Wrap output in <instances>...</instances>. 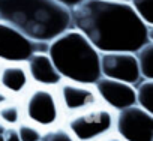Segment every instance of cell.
<instances>
[{"mask_svg":"<svg viewBox=\"0 0 153 141\" xmlns=\"http://www.w3.org/2000/svg\"><path fill=\"white\" fill-rule=\"evenodd\" d=\"M71 23L99 53H135L153 42V26H147L126 2L83 0L71 9Z\"/></svg>","mask_w":153,"mask_h":141,"instance_id":"cell-1","label":"cell"},{"mask_svg":"<svg viewBox=\"0 0 153 141\" xmlns=\"http://www.w3.org/2000/svg\"><path fill=\"white\" fill-rule=\"evenodd\" d=\"M0 21L47 44L72 27L71 9L54 0H0Z\"/></svg>","mask_w":153,"mask_h":141,"instance_id":"cell-2","label":"cell"},{"mask_svg":"<svg viewBox=\"0 0 153 141\" xmlns=\"http://www.w3.org/2000/svg\"><path fill=\"white\" fill-rule=\"evenodd\" d=\"M47 54L62 78L76 84H95L101 75V53L76 29L71 27L47 45Z\"/></svg>","mask_w":153,"mask_h":141,"instance_id":"cell-3","label":"cell"},{"mask_svg":"<svg viewBox=\"0 0 153 141\" xmlns=\"http://www.w3.org/2000/svg\"><path fill=\"white\" fill-rule=\"evenodd\" d=\"M47 42H38L26 36L11 24L0 21V60L6 63H26L36 51H47Z\"/></svg>","mask_w":153,"mask_h":141,"instance_id":"cell-4","label":"cell"},{"mask_svg":"<svg viewBox=\"0 0 153 141\" xmlns=\"http://www.w3.org/2000/svg\"><path fill=\"white\" fill-rule=\"evenodd\" d=\"M101 75L132 86L143 80L135 53L128 51L101 53Z\"/></svg>","mask_w":153,"mask_h":141,"instance_id":"cell-5","label":"cell"},{"mask_svg":"<svg viewBox=\"0 0 153 141\" xmlns=\"http://www.w3.org/2000/svg\"><path fill=\"white\" fill-rule=\"evenodd\" d=\"M117 131L126 141H153V116L141 107L120 110Z\"/></svg>","mask_w":153,"mask_h":141,"instance_id":"cell-6","label":"cell"},{"mask_svg":"<svg viewBox=\"0 0 153 141\" xmlns=\"http://www.w3.org/2000/svg\"><path fill=\"white\" fill-rule=\"evenodd\" d=\"M111 125H113V116L105 110H98L75 117L74 120H71L69 128L78 140L89 141L105 134L111 128Z\"/></svg>","mask_w":153,"mask_h":141,"instance_id":"cell-7","label":"cell"},{"mask_svg":"<svg viewBox=\"0 0 153 141\" xmlns=\"http://www.w3.org/2000/svg\"><path fill=\"white\" fill-rule=\"evenodd\" d=\"M95 86L99 96L116 110H123L137 104L135 89L132 84L107 78V77H101L95 83Z\"/></svg>","mask_w":153,"mask_h":141,"instance_id":"cell-8","label":"cell"},{"mask_svg":"<svg viewBox=\"0 0 153 141\" xmlns=\"http://www.w3.org/2000/svg\"><path fill=\"white\" fill-rule=\"evenodd\" d=\"M27 116L39 125H51L57 119V105L51 92L35 90L27 101Z\"/></svg>","mask_w":153,"mask_h":141,"instance_id":"cell-9","label":"cell"},{"mask_svg":"<svg viewBox=\"0 0 153 141\" xmlns=\"http://www.w3.org/2000/svg\"><path fill=\"white\" fill-rule=\"evenodd\" d=\"M27 72L33 81L44 86H56L62 81L60 74L53 65L47 51H36L27 60Z\"/></svg>","mask_w":153,"mask_h":141,"instance_id":"cell-10","label":"cell"},{"mask_svg":"<svg viewBox=\"0 0 153 141\" xmlns=\"http://www.w3.org/2000/svg\"><path fill=\"white\" fill-rule=\"evenodd\" d=\"M29 83V72L27 69L18 63H9L0 69V84L3 89L20 93L26 89Z\"/></svg>","mask_w":153,"mask_h":141,"instance_id":"cell-11","label":"cell"},{"mask_svg":"<svg viewBox=\"0 0 153 141\" xmlns=\"http://www.w3.org/2000/svg\"><path fill=\"white\" fill-rule=\"evenodd\" d=\"M62 99L66 105V108L69 110H78V108H84L87 105L95 104L96 98L95 93L86 87H83V84H63L62 86Z\"/></svg>","mask_w":153,"mask_h":141,"instance_id":"cell-12","label":"cell"},{"mask_svg":"<svg viewBox=\"0 0 153 141\" xmlns=\"http://www.w3.org/2000/svg\"><path fill=\"white\" fill-rule=\"evenodd\" d=\"M135 57L143 80H153V42H149L135 51Z\"/></svg>","mask_w":153,"mask_h":141,"instance_id":"cell-13","label":"cell"},{"mask_svg":"<svg viewBox=\"0 0 153 141\" xmlns=\"http://www.w3.org/2000/svg\"><path fill=\"white\" fill-rule=\"evenodd\" d=\"M135 99L143 110L153 113V80H141L137 84Z\"/></svg>","mask_w":153,"mask_h":141,"instance_id":"cell-14","label":"cell"},{"mask_svg":"<svg viewBox=\"0 0 153 141\" xmlns=\"http://www.w3.org/2000/svg\"><path fill=\"white\" fill-rule=\"evenodd\" d=\"M129 5L147 26H153V0H129Z\"/></svg>","mask_w":153,"mask_h":141,"instance_id":"cell-15","label":"cell"},{"mask_svg":"<svg viewBox=\"0 0 153 141\" xmlns=\"http://www.w3.org/2000/svg\"><path fill=\"white\" fill-rule=\"evenodd\" d=\"M0 117H2L6 123H17L20 119V111L15 105H9L0 110Z\"/></svg>","mask_w":153,"mask_h":141,"instance_id":"cell-16","label":"cell"},{"mask_svg":"<svg viewBox=\"0 0 153 141\" xmlns=\"http://www.w3.org/2000/svg\"><path fill=\"white\" fill-rule=\"evenodd\" d=\"M21 141H41V134L32 126H21L18 129Z\"/></svg>","mask_w":153,"mask_h":141,"instance_id":"cell-17","label":"cell"},{"mask_svg":"<svg viewBox=\"0 0 153 141\" xmlns=\"http://www.w3.org/2000/svg\"><path fill=\"white\" fill-rule=\"evenodd\" d=\"M42 141H74L71 138V135L63 131V129H57V131H50L47 132L44 137H41Z\"/></svg>","mask_w":153,"mask_h":141,"instance_id":"cell-18","label":"cell"},{"mask_svg":"<svg viewBox=\"0 0 153 141\" xmlns=\"http://www.w3.org/2000/svg\"><path fill=\"white\" fill-rule=\"evenodd\" d=\"M5 141H21L20 140V135H18V131L15 129H8L5 131Z\"/></svg>","mask_w":153,"mask_h":141,"instance_id":"cell-19","label":"cell"},{"mask_svg":"<svg viewBox=\"0 0 153 141\" xmlns=\"http://www.w3.org/2000/svg\"><path fill=\"white\" fill-rule=\"evenodd\" d=\"M54 2L60 3L62 6H65V8H68V9H72L74 6H76L78 3H81L83 0H54Z\"/></svg>","mask_w":153,"mask_h":141,"instance_id":"cell-20","label":"cell"},{"mask_svg":"<svg viewBox=\"0 0 153 141\" xmlns=\"http://www.w3.org/2000/svg\"><path fill=\"white\" fill-rule=\"evenodd\" d=\"M8 101V96L5 95V93H2V92H0V104H5Z\"/></svg>","mask_w":153,"mask_h":141,"instance_id":"cell-21","label":"cell"},{"mask_svg":"<svg viewBox=\"0 0 153 141\" xmlns=\"http://www.w3.org/2000/svg\"><path fill=\"white\" fill-rule=\"evenodd\" d=\"M5 131H6V129H5V128H3L2 125H0V134H2V135H3V134H5Z\"/></svg>","mask_w":153,"mask_h":141,"instance_id":"cell-22","label":"cell"},{"mask_svg":"<svg viewBox=\"0 0 153 141\" xmlns=\"http://www.w3.org/2000/svg\"><path fill=\"white\" fill-rule=\"evenodd\" d=\"M111 2H126V3H129V0H111Z\"/></svg>","mask_w":153,"mask_h":141,"instance_id":"cell-23","label":"cell"},{"mask_svg":"<svg viewBox=\"0 0 153 141\" xmlns=\"http://www.w3.org/2000/svg\"><path fill=\"white\" fill-rule=\"evenodd\" d=\"M0 141H5V137H3L2 134H0Z\"/></svg>","mask_w":153,"mask_h":141,"instance_id":"cell-24","label":"cell"},{"mask_svg":"<svg viewBox=\"0 0 153 141\" xmlns=\"http://www.w3.org/2000/svg\"><path fill=\"white\" fill-rule=\"evenodd\" d=\"M110 141H119V140H110Z\"/></svg>","mask_w":153,"mask_h":141,"instance_id":"cell-25","label":"cell"}]
</instances>
